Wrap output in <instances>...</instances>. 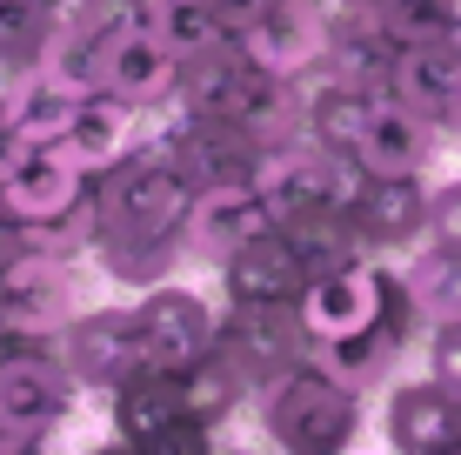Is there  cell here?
<instances>
[{
  "label": "cell",
  "mask_w": 461,
  "mask_h": 455,
  "mask_svg": "<svg viewBox=\"0 0 461 455\" xmlns=\"http://www.w3.org/2000/svg\"><path fill=\"white\" fill-rule=\"evenodd\" d=\"M394 268H402V288L415 295V308H421L428 322L461 315V255H448V248H435V241H421L415 255H402Z\"/></svg>",
  "instance_id": "cb8c5ba5"
},
{
  "label": "cell",
  "mask_w": 461,
  "mask_h": 455,
  "mask_svg": "<svg viewBox=\"0 0 461 455\" xmlns=\"http://www.w3.org/2000/svg\"><path fill=\"white\" fill-rule=\"evenodd\" d=\"M140 121H148L140 107H127V101H114V94L94 87L87 101H81V114L68 121V134H60L54 148L68 154V161L81 168L87 181H101L107 168H121L127 154L140 148Z\"/></svg>",
  "instance_id": "2e32d148"
},
{
  "label": "cell",
  "mask_w": 461,
  "mask_h": 455,
  "mask_svg": "<svg viewBox=\"0 0 461 455\" xmlns=\"http://www.w3.org/2000/svg\"><path fill=\"white\" fill-rule=\"evenodd\" d=\"M441 134H448V141H461V81H455V94H448V114H441Z\"/></svg>",
  "instance_id": "f546056e"
},
{
  "label": "cell",
  "mask_w": 461,
  "mask_h": 455,
  "mask_svg": "<svg viewBox=\"0 0 461 455\" xmlns=\"http://www.w3.org/2000/svg\"><path fill=\"white\" fill-rule=\"evenodd\" d=\"M181 415H187L181 409V375H167V369H140L107 396V422H114V449L121 455H148V442Z\"/></svg>",
  "instance_id": "d6986e66"
},
{
  "label": "cell",
  "mask_w": 461,
  "mask_h": 455,
  "mask_svg": "<svg viewBox=\"0 0 461 455\" xmlns=\"http://www.w3.org/2000/svg\"><path fill=\"white\" fill-rule=\"evenodd\" d=\"M308 288V261L281 228H261L254 241H241L221 261V302L234 308H261V302H301Z\"/></svg>",
  "instance_id": "5bb4252c"
},
{
  "label": "cell",
  "mask_w": 461,
  "mask_h": 455,
  "mask_svg": "<svg viewBox=\"0 0 461 455\" xmlns=\"http://www.w3.org/2000/svg\"><path fill=\"white\" fill-rule=\"evenodd\" d=\"M60 362L74 369L81 396H114L127 375H140V335H134V302H87L60 322L54 335Z\"/></svg>",
  "instance_id": "8992f818"
},
{
  "label": "cell",
  "mask_w": 461,
  "mask_h": 455,
  "mask_svg": "<svg viewBox=\"0 0 461 455\" xmlns=\"http://www.w3.org/2000/svg\"><path fill=\"white\" fill-rule=\"evenodd\" d=\"M54 27H60L54 0H0V87L21 81L27 68H41Z\"/></svg>",
  "instance_id": "7402d4cb"
},
{
  "label": "cell",
  "mask_w": 461,
  "mask_h": 455,
  "mask_svg": "<svg viewBox=\"0 0 461 455\" xmlns=\"http://www.w3.org/2000/svg\"><path fill=\"white\" fill-rule=\"evenodd\" d=\"M254 415H261V435L288 455H341L361 435L368 396L355 382H341L321 355H308L267 388H254Z\"/></svg>",
  "instance_id": "6da1fadb"
},
{
  "label": "cell",
  "mask_w": 461,
  "mask_h": 455,
  "mask_svg": "<svg viewBox=\"0 0 461 455\" xmlns=\"http://www.w3.org/2000/svg\"><path fill=\"white\" fill-rule=\"evenodd\" d=\"M221 308H208V295L181 288V281H154L134 295V335H140V369H167L181 375L187 362L214 349Z\"/></svg>",
  "instance_id": "ba28073f"
},
{
  "label": "cell",
  "mask_w": 461,
  "mask_h": 455,
  "mask_svg": "<svg viewBox=\"0 0 461 455\" xmlns=\"http://www.w3.org/2000/svg\"><path fill=\"white\" fill-rule=\"evenodd\" d=\"M0 349H7V341H0Z\"/></svg>",
  "instance_id": "1f68e13d"
},
{
  "label": "cell",
  "mask_w": 461,
  "mask_h": 455,
  "mask_svg": "<svg viewBox=\"0 0 461 455\" xmlns=\"http://www.w3.org/2000/svg\"><path fill=\"white\" fill-rule=\"evenodd\" d=\"M54 7H68V0H54Z\"/></svg>",
  "instance_id": "4dcf8cb0"
},
{
  "label": "cell",
  "mask_w": 461,
  "mask_h": 455,
  "mask_svg": "<svg viewBox=\"0 0 461 455\" xmlns=\"http://www.w3.org/2000/svg\"><path fill=\"white\" fill-rule=\"evenodd\" d=\"M394 295H402V275H394V261L355 255V261H335V268L308 275V288H301L294 315H301V328L314 335V349H328V341H348V335H361L368 322H381Z\"/></svg>",
  "instance_id": "5b68a950"
},
{
  "label": "cell",
  "mask_w": 461,
  "mask_h": 455,
  "mask_svg": "<svg viewBox=\"0 0 461 455\" xmlns=\"http://www.w3.org/2000/svg\"><path fill=\"white\" fill-rule=\"evenodd\" d=\"M81 409V382L54 341H7L0 349V455L47 449Z\"/></svg>",
  "instance_id": "3957f363"
},
{
  "label": "cell",
  "mask_w": 461,
  "mask_h": 455,
  "mask_svg": "<svg viewBox=\"0 0 461 455\" xmlns=\"http://www.w3.org/2000/svg\"><path fill=\"white\" fill-rule=\"evenodd\" d=\"M87 195H94V181H87L60 148H27L21 168L0 181V208H7L27 234H34V228H54L60 214H74Z\"/></svg>",
  "instance_id": "4fadbf2b"
},
{
  "label": "cell",
  "mask_w": 461,
  "mask_h": 455,
  "mask_svg": "<svg viewBox=\"0 0 461 455\" xmlns=\"http://www.w3.org/2000/svg\"><path fill=\"white\" fill-rule=\"evenodd\" d=\"M267 7H275V0H214V14L228 21V34H241V27H248V21H261Z\"/></svg>",
  "instance_id": "83f0119b"
},
{
  "label": "cell",
  "mask_w": 461,
  "mask_h": 455,
  "mask_svg": "<svg viewBox=\"0 0 461 455\" xmlns=\"http://www.w3.org/2000/svg\"><path fill=\"white\" fill-rule=\"evenodd\" d=\"M421 355H428V375H435V382H448L455 396H461V315H441V322H428V335H421Z\"/></svg>",
  "instance_id": "484cf974"
},
{
  "label": "cell",
  "mask_w": 461,
  "mask_h": 455,
  "mask_svg": "<svg viewBox=\"0 0 461 455\" xmlns=\"http://www.w3.org/2000/svg\"><path fill=\"white\" fill-rule=\"evenodd\" d=\"M441 134L428 114H415V107H402V101H388L381 94L375 101V121H368V134H361V161H368V175H428V161H435V148H441Z\"/></svg>",
  "instance_id": "ac0fdd59"
},
{
  "label": "cell",
  "mask_w": 461,
  "mask_h": 455,
  "mask_svg": "<svg viewBox=\"0 0 461 455\" xmlns=\"http://www.w3.org/2000/svg\"><path fill=\"white\" fill-rule=\"evenodd\" d=\"M81 101H87V87L60 81V74H47V68H27L21 81L0 87V114L34 141V148H54V141L68 134V121L81 114Z\"/></svg>",
  "instance_id": "ffe728a7"
},
{
  "label": "cell",
  "mask_w": 461,
  "mask_h": 455,
  "mask_svg": "<svg viewBox=\"0 0 461 455\" xmlns=\"http://www.w3.org/2000/svg\"><path fill=\"white\" fill-rule=\"evenodd\" d=\"M214 355H228L241 369L248 388H267L275 375H288L294 362L314 355V335L301 328L294 302H261V308H234L221 302V328H214Z\"/></svg>",
  "instance_id": "52a82bcc"
},
{
  "label": "cell",
  "mask_w": 461,
  "mask_h": 455,
  "mask_svg": "<svg viewBox=\"0 0 461 455\" xmlns=\"http://www.w3.org/2000/svg\"><path fill=\"white\" fill-rule=\"evenodd\" d=\"M254 402V388L241 382V369L228 362V355H201V362H187L181 369V409L194 415V422H208V429H221V422H234Z\"/></svg>",
  "instance_id": "44dd1931"
},
{
  "label": "cell",
  "mask_w": 461,
  "mask_h": 455,
  "mask_svg": "<svg viewBox=\"0 0 461 455\" xmlns=\"http://www.w3.org/2000/svg\"><path fill=\"white\" fill-rule=\"evenodd\" d=\"M261 228H275V208L254 181H228V187H201L194 208H187V228H181V255L187 261H228L241 241H254Z\"/></svg>",
  "instance_id": "7c38bea8"
},
{
  "label": "cell",
  "mask_w": 461,
  "mask_h": 455,
  "mask_svg": "<svg viewBox=\"0 0 461 455\" xmlns=\"http://www.w3.org/2000/svg\"><path fill=\"white\" fill-rule=\"evenodd\" d=\"M74 308H87V255H60L34 241L0 255V335L7 341H54Z\"/></svg>",
  "instance_id": "277c9868"
},
{
  "label": "cell",
  "mask_w": 461,
  "mask_h": 455,
  "mask_svg": "<svg viewBox=\"0 0 461 455\" xmlns=\"http://www.w3.org/2000/svg\"><path fill=\"white\" fill-rule=\"evenodd\" d=\"M381 442L394 455H461V396L435 375L388 382L381 402Z\"/></svg>",
  "instance_id": "9c48e42d"
},
{
  "label": "cell",
  "mask_w": 461,
  "mask_h": 455,
  "mask_svg": "<svg viewBox=\"0 0 461 455\" xmlns=\"http://www.w3.org/2000/svg\"><path fill=\"white\" fill-rule=\"evenodd\" d=\"M428 195H435L428 175H375L368 195H361V208L348 214L361 255H381V261L415 255L428 241Z\"/></svg>",
  "instance_id": "30bf717a"
},
{
  "label": "cell",
  "mask_w": 461,
  "mask_h": 455,
  "mask_svg": "<svg viewBox=\"0 0 461 455\" xmlns=\"http://www.w3.org/2000/svg\"><path fill=\"white\" fill-rule=\"evenodd\" d=\"M194 175L161 148V141H140L121 168H107L94 181V208H101V234L121 241H181L187 208H194Z\"/></svg>",
  "instance_id": "7a4b0ae2"
},
{
  "label": "cell",
  "mask_w": 461,
  "mask_h": 455,
  "mask_svg": "<svg viewBox=\"0 0 461 455\" xmlns=\"http://www.w3.org/2000/svg\"><path fill=\"white\" fill-rule=\"evenodd\" d=\"M375 21L388 27L394 41H441L461 34V0H368Z\"/></svg>",
  "instance_id": "d4e9b609"
},
{
  "label": "cell",
  "mask_w": 461,
  "mask_h": 455,
  "mask_svg": "<svg viewBox=\"0 0 461 455\" xmlns=\"http://www.w3.org/2000/svg\"><path fill=\"white\" fill-rule=\"evenodd\" d=\"M94 268H101L107 281H121V288H154V281H167L174 268H181V241H121V234H94Z\"/></svg>",
  "instance_id": "603a6c76"
},
{
  "label": "cell",
  "mask_w": 461,
  "mask_h": 455,
  "mask_svg": "<svg viewBox=\"0 0 461 455\" xmlns=\"http://www.w3.org/2000/svg\"><path fill=\"white\" fill-rule=\"evenodd\" d=\"M428 241L461 255V175L455 181H435V195H428Z\"/></svg>",
  "instance_id": "4316f807"
},
{
  "label": "cell",
  "mask_w": 461,
  "mask_h": 455,
  "mask_svg": "<svg viewBox=\"0 0 461 455\" xmlns=\"http://www.w3.org/2000/svg\"><path fill=\"white\" fill-rule=\"evenodd\" d=\"M234 47H241L254 68L281 74V81H301L328 54V7L321 0H275L261 21H248L234 34Z\"/></svg>",
  "instance_id": "8fae6325"
},
{
  "label": "cell",
  "mask_w": 461,
  "mask_h": 455,
  "mask_svg": "<svg viewBox=\"0 0 461 455\" xmlns=\"http://www.w3.org/2000/svg\"><path fill=\"white\" fill-rule=\"evenodd\" d=\"M27 148H34V141H27L21 128H14L7 114H0V181H7L14 168H21V154H27Z\"/></svg>",
  "instance_id": "f1b7e54d"
},
{
  "label": "cell",
  "mask_w": 461,
  "mask_h": 455,
  "mask_svg": "<svg viewBox=\"0 0 461 455\" xmlns=\"http://www.w3.org/2000/svg\"><path fill=\"white\" fill-rule=\"evenodd\" d=\"M461 81V34H441V41H402L388 60V101L415 107L441 128V114H448V94Z\"/></svg>",
  "instance_id": "e0dca14e"
},
{
  "label": "cell",
  "mask_w": 461,
  "mask_h": 455,
  "mask_svg": "<svg viewBox=\"0 0 461 455\" xmlns=\"http://www.w3.org/2000/svg\"><path fill=\"white\" fill-rule=\"evenodd\" d=\"M174 87H181V54H174L154 27H127V34L107 41L101 94H114V101L140 107V114H154V107L174 101Z\"/></svg>",
  "instance_id": "9a60e30c"
}]
</instances>
